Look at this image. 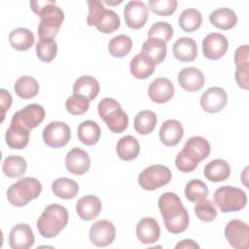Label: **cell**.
I'll return each instance as SVG.
<instances>
[{"label":"cell","instance_id":"obj_1","mask_svg":"<svg viewBox=\"0 0 249 249\" xmlns=\"http://www.w3.org/2000/svg\"><path fill=\"white\" fill-rule=\"evenodd\" d=\"M159 208L169 232L177 234L187 230L190 222L189 213L175 193L162 194L159 198Z\"/></svg>","mask_w":249,"mask_h":249},{"label":"cell","instance_id":"obj_2","mask_svg":"<svg viewBox=\"0 0 249 249\" xmlns=\"http://www.w3.org/2000/svg\"><path fill=\"white\" fill-rule=\"evenodd\" d=\"M30 7L40 18L39 38H54L64 20V13L56 6L55 1H31Z\"/></svg>","mask_w":249,"mask_h":249},{"label":"cell","instance_id":"obj_3","mask_svg":"<svg viewBox=\"0 0 249 249\" xmlns=\"http://www.w3.org/2000/svg\"><path fill=\"white\" fill-rule=\"evenodd\" d=\"M69 215L67 209L57 203L48 205L37 221L39 233L46 238L56 236L67 225Z\"/></svg>","mask_w":249,"mask_h":249},{"label":"cell","instance_id":"obj_4","mask_svg":"<svg viewBox=\"0 0 249 249\" xmlns=\"http://www.w3.org/2000/svg\"><path fill=\"white\" fill-rule=\"evenodd\" d=\"M89 15L87 23L89 26H95L98 31L109 34L115 32L121 24L120 18L113 10H108L103 3L98 0H89Z\"/></svg>","mask_w":249,"mask_h":249},{"label":"cell","instance_id":"obj_5","mask_svg":"<svg viewBox=\"0 0 249 249\" xmlns=\"http://www.w3.org/2000/svg\"><path fill=\"white\" fill-rule=\"evenodd\" d=\"M41 192L42 185L39 180L33 177H24L9 187L7 198L12 205L21 207L37 198Z\"/></svg>","mask_w":249,"mask_h":249},{"label":"cell","instance_id":"obj_6","mask_svg":"<svg viewBox=\"0 0 249 249\" xmlns=\"http://www.w3.org/2000/svg\"><path fill=\"white\" fill-rule=\"evenodd\" d=\"M99 117L114 133H122L128 125V117L120 103L111 97L103 98L97 106Z\"/></svg>","mask_w":249,"mask_h":249},{"label":"cell","instance_id":"obj_7","mask_svg":"<svg viewBox=\"0 0 249 249\" xmlns=\"http://www.w3.org/2000/svg\"><path fill=\"white\" fill-rule=\"evenodd\" d=\"M213 201L222 212H233L245 207L247 196L241 189L228 185L220 187L215 191Z\"/></svg>","mask_w":249,"mask_h":249},{"label":"cell","instance_id":"obj_8","mask_svg":"<svg viewBox=\"0 0 249 249\" xmlns=\"http://www.w3.org/2000/svg\"><path fill=\"white\" fill-rule=\"evenodd\" d=\"M172 178L170 169L161 164H154L146 167L138 176V184L147 191H155L168 184Z\"/></svg>","mask_w":249,"mask_h":249},{"label":"cell","instance_id":"obj_9","mask_svg":"<svg viewBox=\"0 0 249 249\" xmlns=\"http://www.w3.org/2000/svg\"><path fill=\"white\" fill-rule=\"evenodd\" d=\"M45 119V109L43 106L33 103L16 112L11 120V124H18L31 130L37 127Z\"/></svg>","mask_w":249,"mask_h":249},{"label":"cell","instance_id":"obj_10","mask_svg":"<svg viewBox=\"0 0 249 249\" xmlns=\"http://www.w3.org/2000/svg\"><path fill=\"white\" fill-rule=\"evenodd\" d=\"M70 137V127L63 122H51L43 130L44 142L52 148H60L65 146L69 142Z\"/></svg>","mask_w":249,"mask_h":249},{"label":"cell","instance_id":"obj_11","mask_svg":"<svg viewBox=\"0 0 249 249\" xmlns=\"http://www.w3.org/2000/svg\"><path fill=\"white\" fill-rule=\"evenodd\" d=\"M225 237L231 247L246 249L249 247L248 225L238 219L231 220L225 228Z\"/></svg>","mask_w":249,"mask_h":249},{"label":"cell","instance_id":"obj_12","mask_svg":"<svg viewBox=\"0 0 249 249\" xmlns=\"http://www.w3.org/2000/svg\"><path fill=\"white\" fill-rule=\"evenodd\" d=\"M116 236V229L112 222L108 220H99L93 223L89 229V239L97 247H106L110 245Z\"/></svg>","mask_w":249,"mask_h":249},{"label":"cell","instance_id":"obj_13","mask_svg":"<svg viewBox=\"0 0 249 249\" xmlns=\"http://www.w3.org/2000/svg\"><path fill=\"white\" fill-rule=\"evenodd\" d=\"M124 18L128 27L139 29L145 25L149 18L148 8L142 1H129L124 8Z\"/></svg>","mask_w":249,"mask_h":249},{"label":"cell","instance_id":"obj_14","mask_svg":"<svg viewBox=\"0 0 249 249\" xmlns=\"http://www.w3.org/2000/svg\"><path fill=\"white\" fill-rule=\"evenodd\" d=\"M229 43L227 38L218 32L206 35L202 41V52L206 58L217 60L224 56L228 51Z\"/></svg>","mask_w":249,"mask_h":249},{"label":"cell","instance_id":"obj_15","mask_svg":"<svg viewBox=\"0 0 249 249\" xmlns=\"http://www.w3.org/2000/svg\"><path fill=\"white\" fill-rule=\"evenodd\" d=\"M228 101V95L224 89L212 87L207 89L200 96V106L207 113H218L222 111Z\"/></svg>","mask_w":249,"mask_h":249},{"label":"cell","instance_id":"obj_16","mask_svg":"<svg viewBox=\"0 0 249 249\" xmlns=\"http://www.w3.org/2000/svg\"><path fill=\"white\" fill-rule=\"evenodd\" d=\"M35 241L34 233L29 225L17 224L9 233V245L12 249H28Z\"/></svg>","mask_w":249,"mask_h":249},{"label":"cell","instance_id":"obj_17","mask_svg":"<svg viewBox=\"0 0 249 249\" xmlns=\"http://www.w3.org/2000/svg\"><path fill=\"white\" fill-rule=\"evenodd\" d=\"M65 166L69 172L75 175L87 173L90 166L89 154L81 148L71 149L65 158Z\"/></svg>","mask_w":249,"mask_h":249},{"label":"cell","instance_id":"obj_18","mask_svg":"<svg viewBox=\"0 0 249 249\" xmlns=\"http://www.w3.org/2000/svg\"><path fill=\"white\" fill-rule=\"evenodd\" d=\"M210 150V144L205 138L201 136H193L187 140L182 152L191 160L198 163L209 156Z\"/></svg>","mask_w":249,"mask_h":249},{"label":"cell","instance_id":"obj_19","mask_svg":"<svg viewBox=\"0 0 249 249\" xmlns=\"http://www.w3.org/2000/svg\"><path fill=\"white\" fill-rule=\"evenodd\" d=\"M160 228L158 221L152 217L142 218L136 225V236L144 244H152L159 240Z\"/></svg>","mask_w":249,"mask_h":249},{"label":"cell","instance_id":"obj_20","mask_svg":"<svg viewBox=\"0 0 249 249\" xmlns=\"http://www.w3.org/2000/svg\"><path fill=\"white\" fill-rule=\"evenodd\" d=\"M148 94L152 101L162 104L172 98L174 95V87L170 80L160 77L150 84Z\"/></svg>","mask_w":249,"mask_h":249},{"label":"cell","instance_id":"obj_21","mask_svg":"<svg viewBox=\"0 0 249 249\" xmlns=\"http://www.w3.org/2000/svg\"><path fill=\"white\" fill-rule=\"evenodd\" d=\"M204 75L196 67L183 68L178 74L180 87L187 91H197L204 86Z\"/></svg>","mask_w":249,"mask_h":249},{"label":"cell","instance_id":"obj_22","mask_svg":"<svg viewBox=\"0 0 249 249\" xmlns=\"http://www.w3.org/2000/svg\"><path fill=\"white\" fill-rule=\"evenodd\" d=\"M100 199L92 195L82 196L76 203V212L81 220L91 221L95 219L101 211Z\"/></svg>","mask_w":249,"mask_h":249},{"label":"cell","instance_id":"obj_23","mask_svg":"<svg viewBox=\"0 0 249 249\" xmlns=\"http://www.w3.org/2000/svg\"><path fill=\"white\" fill-rule=\"evenodd\" d=\"M184 136L182 124L176 120L165 121L160 129V139L162 144L168 147L177 145Z\"/></svg>","mask_w":249,"mask_h":249},{"label":"cell","instance_id":"obj_24","mask_svg":"<svg viewBox=\"0 0 249 249\" xmlns=\"http://www.w3.org/2000/svg\"><path fill=\"white\" fill-rule=\"evenodd\" d=\"M174 57L181 62H190L196 58L197 46L194 39L181 37L175 41L172 47Z\"/></svg>","mask_w":249,"mask_h":249},{"label":"cell","instance_id":"obj_25","mask_svg":"<svg viewBox=\"0 0 249 249\" xmlns=\"http://www.w3.org/2000/svg\"><path fill=\"white\" fill-rule=\"evenodd\" d=\"M156 63L154 60L146 53H137L130 61L129 69L132 76L139 80H144L149 78L155 71Z\"/></svg>","mask_w":249,"mask_h":249},{"label":"cell","instance_id":"obj_26","mask_svg":"<svg viewBox=\"0 0 249 249\" xmlns=\"http://www.w3.org/2000/svg\"><path fill=\"white\" fill-rule=\"evenodd\" d=\"M99 90L100 86L98 81L94 77L88 75L81 76L73 85V93L83 95L89 101L97 97Z\"/></svg>","mask_w":249,"mask_h":249},{"label":"cell","instance_id":"obj_27","mask_svg":"<svg viewBox=\"0 0 249 249\" xmlns=\"http://www.w3.org/2000/svg\"><path fill=\"white\" fill-rule=\"evenodd\" d=\"M210 23L223 30H229L235 26L237 22L236 14L230 8H218L209 16Z\"/></svg>","mask_w":249,"mask_h":249},{"label":"cell","instance_id":"obj_28","mask_svg":"<svg viewBox=\"0 0 249 249\" xmlns=\"http://www.w3.org/2000/svg\"><path fill=\"white\" fill-rule=\"evenodd\" d=\"M204 176L211 182H222L229 178L231 174V167L229 163L222 160L216 159L208 162L204 166Z\"/></svg>","mask_w":249,"mask_h":249},{"label":"cell","instance_id":"obj_29","mask_svg":"<svg viewBox=\"0 0 249 249\" xmlns=\"http://www.w3.org/2000/svg\"><path fill=\"white\" fill-rule=\"evenodd\" d=\"M30 130L18 124H11L6 131L5 140L11 149L20 150L27 146Z\"/></svg>","mask_w":249,"mask_h":249},{"label":"cell","instance_id":"obj_30","mask_svg":"<svg viewBox=\"0 0 249 249\" xmlns=\"http://www.w3.org/2000/svg\"><path fill=\"white\" fill-rule=\"evenodd\" d=\"M116 151L121 160H132L139 155L140 146L135 137L131 135H124L119 139Z\"/></svg>","mask_w":249,"mask_h":249},{"label":"cell","instance_id":"obj_31","mask_svg":"<svg viewBox=\"0 0 249 249\" xmlns=\"http://www.w3.org/2000/svg\"><path fill=\"white\" fill-rule=\"evenodd\" d=\"M77 134L79 140L83 144L87 146H92L98 142L101 130L97 123L88 120L79 124Z\"/></svg>","mask_w":249,"mask_h":249},{"label":"cell","instance_id":"obj_32","mask_svg":"<svg viewBox=\"0 0 249 249\" xmlns=\"http://www.w3.org/2000/svg\"><path fill=\"white\" fill-rule=\"evenodd\" d=\"M52 190L57 197L63 199H70L74 198L78 195L79 186L76 181L70 178L59 177L53 182Z\"/></svg>","mask_w":249,"mask_h":249},{"label":"cell","instance_id":"obj_33","mask_svg":"<svg viewBox=\"0 0 249 249\" xmlns=\"http://www.w3.org/2000/svg\"><path fill=\"white\" fill-rule=\"evenodd\" d=\"M141 53L148 54L156 64H160L167 53L166 43L158 38H148L142 45Z\"/></svg>","mask_w":249,"mask_h":249},{"label":"cell","instance_id":"obj_34","mask_svg":"<svg viewBox=\"0 0 249 249\" xmlns=\"http://www.w3.org/2000/svg\"><path fill=\"white\" fill-rule=\"evenodd\" d=\"M34 41L33 33L29 29L23 27L14 29L9 35L11 46L18 51H27L33 46Z\"/></svg>","mask_w":249,"mask_h":249},{"label":"cell","instance_id":"obj_35","mask_svg":"<svg viewBox=\"0 0 249 249\" xmlns=\"http://www.w3.org/2000/svg\"><path fill=\"white\" fill-rule=\"evenodd\" d=\"M15 92L22 99H30L39 92V84L31 76H21L14 86Z\"/></svg>","mask_w":249,"mask_h":249},{"label":"cell","instance_id":"obj_36","mask_svg":"<svg viewBox=\"0 0 249 249\" xmlns=\"http://www.w3.org/2000/svg\"><path fill=\"white\" fill-rule=\"evenodd\" d=\"M27 168V163L26 160L17 155H12L8 156L2 165V170L4 174L9 177V178H18L21 177Z\"/></svg>","mask_w":249,"mask_h":249},{"label":"cell","instance_id":"obj_37","mask_svg":"<svg viewBox=\"0 0 249 249\" xmlns=\"http://www.w3.org/2000/svg\"><path fill=\"white\" fill-rule=\"evenodd\" d=\"M178 23L182 30L186 32H193L200 27L202 23V16L198 10L189 8L181 13Z\"/></svg>","mask_w":249,"mask_h":249},{"label":"cell","instance_id":"obj_38","mask_svg":"<svg viewBox=\"0 0 249 249\" xmlns=\"http://www.w3.org/2000/svg\"><path fill=\"white\" fill-rule=\"evenodd\" d=\"M157 122V115L153 111H141L134 118V129L139 134H149L155 129Z\"/></svg>","mask_w":249,"mask_h":249},{"label":"cell","instance_id":"obj_39","mask_svg":"<svg viewBox=\"0 0 249 249\" xmlns=\"http://www.w3.org/2000/svg\"><path fill=\"white\" fill-rule=\"evenodd\" d=\"M132 48V40L127 35H118L112 38L108 45V51L114 57H124Z\"/></svg>","mask_w":249,"mask_h":249},{"label":"cell","instance_id":"obj_40","mask_svg":"<svg viewBox=\"0 0 249 249\" xmlns=\"http://www.w3.org/2000/svg\"><path fill=\"white\" fill-rule=\"evenodd\" d=\"M57 53V44L53 38L39 39L36 44V54L43 62H51Z\"/></svg>","mask_w":249,"mask_h":249},{"label":"cell","instance_id":"obj_41","mask_svg":"<svg viewBox=\"0 0 249 249\" xmlns=\"http://www.w3.org/2000/svg\"><path fill=\"white\" fill-rule=\"evenodd\" d=\"M185 196L191 202H197L204 199L208 196V188L204 182L194 179L188 182L185 187Z\"/></svg>","mask_w":249,"mask_h":249},{"label":"cell","instance_id":"obj_42","mask_svg":"<svg viewBox=\"0 0 249 249\" xmlns=\"http://www.w3.org/2000/svg\"><path fill=\"white\" fill-rule=\"evenodd\" d=\"M65 108L72 115H83L89 109V100L83 95L73 93V95L67 98Z\"/></svg>","mask_w":249,"mask_h":249},{"label":"cell","instance_id":"obj_43","mask_svg":"<svg viewBox=\"0 0 249 249\" xmlns=\"http://www.w3.org/2000/svg\"><path fill=\"white\" fill-rule=\"evenodd\" d=\"M177 5L178 2L176 0H150L148 9L158 16L167 17L175 12Z\"/></svg>","mask_w":249,"mask_h":249},{"label":"cell","instance_id":"obj_44","mask_svg":"<svg viewBox=\"0 0 249 249\" xmlns=\"http://www.w3.org/2000/svg\"><path fill=\"white\" fill-rule=\"evenodd\" d=\"M196 217L203 222H212L217 217V210L212 201L204 198L196 202L195 207Z\"/></svg>","mask_w":249,"mask_h":249},{"label":"cell","instance_id":"obj_45","mask_svg":"<svg viewBox=\"0 0 249 249\" xmlns=\"http://www.w3.org/2000/svg\"><path fill=\"white\" fill-rule=\"evenodd\" d=\"M172 36L173 28L169 23L165 21H158L154 23L148 31L149 38H158L164 41L165 43L168 42Z\"/></svg>","mask_w":249,"mask_h":249},{"label":"cell","instance_id":"obj_46","mask_svg":"<svg viewBox=\"0 0 249 249\" xmlns=\"http://www.w3.org/2000/svg\"><path fill=\"white\" fill-rule=\"evenodd\" d=\"M235 81L239 88L243 89H249V63L246 64H239L236 65L235 69Z\"/></svg>","mask_w":249,"mask_h":249},{"label":"cell","instance_id":"obj_47","mask_svg":"<svg viewBox=\"0 0 249 249\" xmlns=\"http://www.w3.org/2000/svg\"><path fill=\"white\" fill-rule=\"evenodd\" d=\"M175 165L176 167L182 171V172H191V171H194L198 163H196L194 162L193 160H191L182 151L179 152L176 156V159H175Z\"/></svg>","mask_w":249,"mask_h":249},{"label":"cell","instance_id":"obj_48","mask_svg":"<svg viewBox=\"0 0 249 249\" xmlns=\"http://www.w3.org/2000/svg\"><path fill=\"white\" fill-rule=\"evenodd\" d=\"M249 49H248V45H242L239 46L235 53H234V62L235 65H239V64H246L249 63Z\"/></svg>","mask_w":249,"mask_h":249},{"label":"cell","instance_id":"obj_49","mask_svg":"<svg viewBox=\"0 0 249 249\" xmlns=\"http://www.w3.org/2000/svg\"><path fill=\"white\" fill-rule=\"evenodd\" d=\"M0 103H1V109H2V122L5 118V112L11 107L12 105V96L9 91H7L4 89H0Z\"/></svg>","mask_w":249,"mask_h":249},{"label":"cell","instance_id":"obj_50","mask_svg":"<svg viewBox=\"0 0 249 249\" xmlns=\"http://www.w3.org/2000/svg\"><path fill=\"white\" fill-rule=\"evenodd\" d=\"M176 249H180V248H196L198 249L199 248V245L196 244L194 240L192 239H183L181 240L180 242H178L175 246Z\"/></svg>","mask_w":249,"mask_h":249},{"label":"cell","instance_id":"obj_51","mask_svg":"<svg viewBox=\"0 0 249 249\" xmlns=\"http://www.w3.org/2000/svg\"><path fill=\"white\" fill-rule=\"evenodd\" d=\"M102 2V1H101ZM103 4H108V5H118V4H121L122 1H119V2H110V1H103L102 2Z\"/></svg>","mask_w":249,"mask_h":249}]
</instances>
